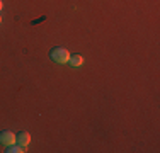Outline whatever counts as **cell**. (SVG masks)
Instances as JSON below:
<instances>
[{
	"mask_svg": "<svg viewBox=\"0 0 160 153\" xmlns=\"http://www.w3.org/2000/svg\"><path fill=\"white\" fill-rule=\"evenodd\" d=\"M49 56H51V60L55 61V63H68V58H70V53L67 51L65 48H53L51 51H49Z\"/></svg>",
	"mask_w": 160,
	"mask_h": 153,
	"instance_id": "6da1fadb",
	"label": "cell"
},
{
	"mask_svg": "<svg viewBox=\"0 0 160 153\" xmlns=\"http://www.w3.org/2000/svg\"><path fill=\"white\" fill-rule=\"evenodd\" d=\"M16 143V135L12 131H0V145L9 146V145Z\"/></svg>",
	"mask_w": 160,
	"mask_h": 153,
	"instance_id": "7a4b0ae2",
	"label": "cell"
},
{
	"mask_svg": "<svg viewBox=\"0 0 160 153\" xmlns=\"http://www.w3.org/2000/svg\"><path fill=\"white\" fill-rule=\"evenodd\" d=\"M16 141H17V145H21V146L26 148L29 143H31V135L26 133V131H22V133H19V135H16Z\"/></svg>",
	"mask_w": 160,
	"mask_h": 153,
	"instance_id": "3957f363",
	"label": "cell"
},
{
	"mask_svg": "<svg viewBox=\"0 0 160 153\" xmlns=\"http://www.w3.org/2000/svg\"><path fill=\"white\" fill-rule=\"evenodd\" d=\"M68 63H70V67H73V68L82 67V65H83L82 55H70V58H68Z\"/></svg>",
	"mask_w": 160,
	"mask_h": 153,
	"instance_id": "277c9868",
	"label": "cell"
},
{
	"mask_svg": "<svg viewBox=\"0 0 160 153\" xmlns=\"http://www.w3.org/2000/svg\"><path fill=\"white\" fill-rule=\"evenodd\" d=\"M5 151L7 153H22L24 151V146H21V145H9Z\"/></svg>",
	"mask_w": 160,
	"mask_h": 153,
	"instance_id": "5b68a950",
	"label": "cell"
},
{
	"mask_svg": "<svg viewBox=\"0 0 160 153\" xmlns=\"http://www.w3.org/2000/svg\"><path fill=\"white\" fill-rule=\"evenodd\" d=\"M2 9H3V2L0 0V12H2Z\"/></svg>",
	"mask_w": 160,
	"mask_h": 153,
	"instance_id": "8992f818",
	"label": "cell"
},
{
	"mask_svg": "<svg viewBox=\"0 0 160 153\" xmlns=\"http://www.w3.org/2000/svg\"><path fill=\"white\" fill-rule=\"evenodd\" d=\"M0 22H2V15H0Z\"/></svg>",
	"mask_w": 160,
	"mask_h": 153,
	"instance_id": "52a82bcc",
	"label": "cell"
}]
</instances>
